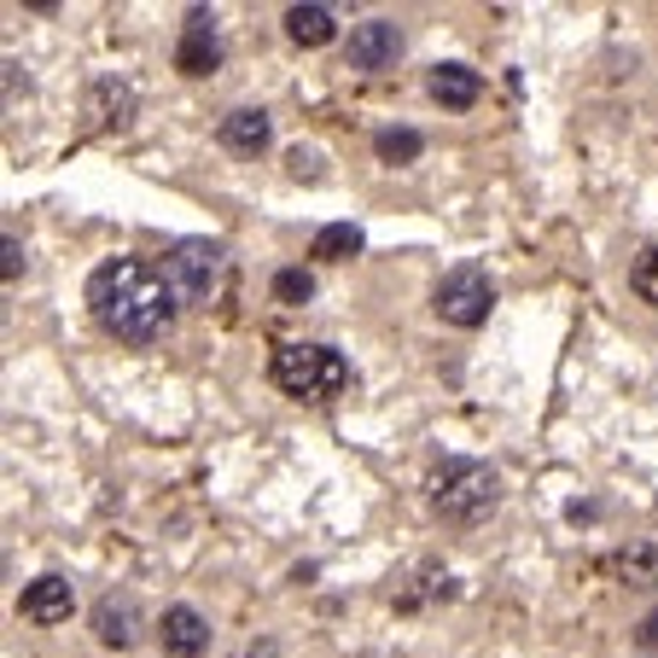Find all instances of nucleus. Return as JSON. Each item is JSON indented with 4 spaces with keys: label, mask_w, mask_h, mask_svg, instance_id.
<instances>
[{
    "label": "nucleus",
    "mask_w": 658,
    "mask_h": 658,
    "mask_svg": "<svg viewBox=\"0 0 658 658\" xmlns=\"http://www.w3.org/2000/svg\"><path fill=\"white\" fill-rule=\"evenodd\" d=\"M88 303L99 315V327L111 339H123L134 350L158 344L175 327V285L163 280V268H151L141 257H111L88 275Z\"/></svg>",
    "instance_id": "nucleus-1"
},
{
    "label": "nucleus",
    "mask_w": 658,
    "mask_h": 658,
    "mask_svg": "<svg viewBox=\"0 0 658 658\" xmlns=\"http://www.w3.org/2000/svg\"><path fill=\"white\" fill-rule=\"evenodd\" d=\"M501 508V472L484 461H443L431 472V513L443 525H484Z\"/></svg>",
    "instance_id": "nucleus-2"
},
{
    "label": "nucleus",
    "mask_w": 658,
    "mask_h": 658,
    "mask_svg": "<svg viewBox=\"0 0 658 658\" xmlns=\"http://www.w3.org/2000/svg\"><path fill=\"white\" fill-rule=\"evenodd\" d=\"M268 374H275V385L297 402H332L350 385V362L327 344H280L275 362H268Z\"/></svg>",
    "instance_id": "nucleus-3"
},
{
    "label": "nucleus",
    "mask_w": 658,
    "mask_h": 658,
    "mask_svg": "<svg viewBox=\"0 0 658 658\" xmlns=\"http://www.w3.org/2000/svg\"><path fill=\"white\" fill-rule=\"evenodd\" d=\"M163 280L175 285L181 303H216V292L228 280V251L216 240H181L163 257Z\"/></svg>",
    "instance_id": "nucleus-4"
},
{
    "label": "nucleus",
    "mask_w": 658,
    "mask_h": 658,
    "mask_svg": "<svg viewBox=\"0 0 658 658\" xmlns=\"http://www.w3.org/2000/svg\"><path fill=\"white\" fill-rule=\"evenodd\" d=\"M489 303H496V285H489V275L478 263H461V268H449L443 280H437V292H431V309L449 320V327H484L489 320Z\"/></svg>",
    "instance_id": "nucleus-5"
},
{
    "label": "nucleus",
    "mask_w": 658,
    "mask_h": 658,
    "mask_svg": "<svg viewBox=\"0 0 658 658\" xmlns=\"http://www.w3.org/2000/svg\"><path fill=\"white\" fill-rule=\"evenodd\" d=\"M350 64L356 71H391V64L402 59V29L391 24V19H367V24H356L350 29Z\"/></svg>",
    "instance_id": "nucleus-6"
},
{
    "label": "nucleus",
    "mask_w": 658,
    "mask_h": 658,
    "mask_svg": "<svg viewBox=\"0 0 658 658\" xmlns=\"http://www.w3.org/2000/svg\"><path fill=\"white\" fill-rule=\"evenodd\" d=\"M216 64H222V41H216V12L193 7L187 12V36L175 47V71L181 76H210Z\"/></svg>",
    "instance_id": "nucleus-7"
},
{
    "label": "nucleus",
    "mask_w": 658,
    "mask_h": 658,
    "mask_svg": "<svg viewBox=\"0 0 658 658\" xmlns=\"http://www.w3.org/2000/svg\"><path fill=\"white\" fill-rule=\"evenodd\" d=\"M158 641L170 658H205L210 653V618L193 612V606H170L158 623Z\"/></svg>",
    "instance_id": "nucleus-8"
},
{
    "label": "nucleus",
    "mask_w": 658,
    "mask_h": 658,
    "mask_svg": "<svg viewBox=\"0 0 658 658\" xmlns=\"http://www.w3.org/2000/svg\"><path fill=\"white\" fill-rule=\"evenodd\" d=\"M94 635L106 641V647L129 653L134 641H141V606H134V595H106L94 606Z\"/></svg>",
    "instance_id": "nucleus-9"
},
{
    "label": "nucleus",
    "mask_w": 658,
    "mask_h": 658,
    "mask_svg": "<svg viewBox=\"0 0 658 658\" xmlns=\"http://www.w3.org/2000/svg\"><path fill=\"white\" fill-rule=\"evenodd\" d=\"M71 606H76V588L64 583V577H36V583H24V600H19V612L29 618V623H64L71 618Z\"/></svg>",
    "instance_id": "nucleus-10"
},
{
    "label": "nucleus",
    "mask_w": 658,
    "mask_h": 658,
    "mask_svg": "<svg viewBox=\"0 0 658 658\" xmlns=\"http://www.w3.org/2000/svg\"><path fill=\"white\" fill-rule=\"evenodd\" d=\"M426 88H431V99H437V106H449V111H466V106H478V94H484V76L472 71V64H431Z\"/></svg>",
    "instance_id": "nucleus-11"
},
{
    "label": "nucleus",
    "mask_w": 658,
    "mask_h": 658,
    "mask_svg": "<svg viewBox=\"0 0 658 658\" xmlns=\"http://www.w3.org/2000/svg\"><path fill=\"white\" fill-rule=\"evenodd\" d=\"M268 141H275V123H268V111L240 106V111L222 117V146L240 151V158H257V151H268Z\"/></svg>",
    "instance_id": "nucleus-12"
},
{
    "label": "nucleus",
    "mask_w": 658,
    "mask_h": 658,
    "mask_svg": "<svg viewBox=\"0 0 658 658\" xmlns=\"http://www.w3.org/2000/svg\"><path fill=\"white\" fill-rule=\"evenodd\" d=\"M285 36H292L297 47H327L332 36H339V19H332L327 7H292L285 12Z\"/></svg>",
    "instance_id": "nucleus-13"
},
{
    "label": "nucleus",
    "mask_w": 658,
    "mask_h": 658,
    "mask_svg": "<svg viewBox=\"0 0 658 658\" xmlns=\"http://www.w3.org/2000/svg\"><path fill=\"white\" fill-rule=\"evenodd\" d=\"M362 251V228L356 222H327L315 233V245H309V257L315 263H350Z\"/></svg>",
    "instance_id": "nucleus-14"
},
{
    "label": "nucleus",
    "mask_w": 658,
    "mask_h": 658,
    "mask_svg": "<svg viewBox=\"0 0 658 658\" xmlns=\"http://www.w3.org/2000/svg\"><path fill=\"white\" fill-rule=\"evenodd\" d=\"M374 151H379L385 163H414L419 151H426V141H419L414 129H379L374 134Z\"/></svg>",
    "instance_id": "nucleus-15"
},
{
    "label": "nucleus",
    "mask_w": 658,
    "mask_h": 658,
    "mask_svg": "<svg viewBox=\"0 0 658 658\" xmlns=\"http://www.w3.org/2000/svg\"><path fill=\"white\" fill-rule=\"evenodd\" d=\"M618 571H623V577H630L635 588H653V583H658V553H653L647 543H635V548L618 553Z\"/></svg>",
    "instance_id": "nucleus-16"
},
{
    "label": "nucleus",
    "mask_w": 658,
    "mask_h": 658,
    "mask_svg": "<svg viewBox=\"0 0 658 658\" xmlns=\"http://www.w3.org/2000/svg\"><path fill=\"white\" fill-rule=\"evenodd\" d=\"M315 297V275L309 268H280L275 275V303H285V309H297V303Z\"/></svg>",
    "instance_id": "nucleus-17"
},
{
    "label": "nucleus",
    "mask_w": 658,
    "mask_h": 658,
    "mask_svg": "<svg viewBox=\"0 0 658 658\" xmlns=\"http://www.w3.org/2000/svg\"><path fill=\"white\" fill-rule=\"evenodd\" d=\"M630 285H635V297H641V303H653V309H658V251H641V257H635Z\"/></svg>",
    "instance_id": "nucleus-18"
},
{
    "label": "nucleus",
    "mask_w": 658,
    "mask_h": 658,
    "mask_svg": "<svg viewBox=\"0 0 658 658\" xmlns=\"http://www.w3.org/2000/svg\"><path fill=\"white\" fill-rule=\"evenodd\" d=\"M285 163H292V175H320V151H303V146H292V151H285Z\"/></svg>",
    "instance_id": "nucleus-19"
},
{
    "label": "nucleus",
    "mask_w": 658,
    "mask_h": 658,
    "mask_svg": "<svg viewBox=\"0 0 658 658\" xmlns=\"http://www.w3.org/2000/svg\"><path fill=\"white\" fill-rule=\"evenodd\" d=\"M641 647H647V653H658V612H647V623H641Z\"/></svg>",
    "instance_id": "nucleus-20"
},
{
    "label": "nucleus",
    "mask_w": 658,
    "mask_h": 658,
    "mask_svg": "<svg viewBox=\"0 0 658 658\" xmlns=\"http://www.w3.org/2000/svg\"><path fill=\"white\" fill-rule=\"evenodd\" d=\"M19 268H24V245L7 240V280H19Z\"/></svg>",
    "instance_id": "nucleus-21"
},
{
    "label": "nucleus",
    "mask_w": 658,
    "mask_h": 658,
    "mask_svg": "<svg viewBox=\"0 0 658 658\" xmlns=\"http://www.w3.org/2000/svg\"><path fill=\"white\" fill-rule=\"evenodd\" d=\"M245 658H275V647H251Z\"/></svg>",
    "instance_id": "nucleus-22"
}]
</instances>
